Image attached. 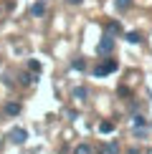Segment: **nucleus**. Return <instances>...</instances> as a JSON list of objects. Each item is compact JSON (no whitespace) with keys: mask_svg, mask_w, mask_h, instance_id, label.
<instances>
[{"mask_svg":"<svg viewBox=\"0 0 152 154\" xmlns=\"http://www.w3.org/2000/svg\"><path fill=\"white\" fill-rule=\"evenodd\" d=\"M30 15H36V18H41V15H46V5H43V3H36L33 8H30Z\"/></svg>","mask_w":152,"mask_h":154,"instance_id":"5","label":"nucleus"},{"mask_svg":"<svg viewBox=\"0 0 152 154\" xmlns=\"http://www.w3.org/2000/svg\"><path fill=\"white\" fill-rule=\"evenodd\" d=\"M99 131H101V134H112V131H114V124H112V121H101V124H99Z\"/></svg>","mask_w":152,"mask_h":154,"instance_id":"6","label":"nucleus"},{"mask_svg":"<svg viewBox=\"0 0 152 154\" xmlns=\"http://www.w3.org/2000/svg\"><path fill=\"white\" fill-rule=\"evenodd\" d=\"M147 154H152V149H150V152H147Z\"/></svg>","mask_w":152,"mask_h":154,"instance_id":"17","label":"nucleus"},{"mask_svg":"<svg viewBox=\"0 0 152 154\" xmlns=\"http://www.w3.org/2000/svg\"><path fill=\"white\" fill-rule=\"evenodd\" d=\"M68 3H71V5H79V3H81V0H68Z\"/></svg>","mask_w":152,"mask_h":154,"instance_id":"16","label":"nucleus"},{"mask_svg":"<svg viewBox=\"0 0 152 154\" xmlns=\"http://www.w3.org/2000/svg\"><path fill=\"white\" fill-rule=\"evenodd\" d=\"M112 48H114V41H112V35H104V38H101V41H99V53L101 56H104V53H112Z\"/></svg>","mask_w":152,"mask_h":154,"instance_id":"2","label":"nucleus"},{"mask_svg":"<svg viewBox=\"0 0 152 154\" xmlns=\"http://www.w3.org/2000/svg\"><path fill=\"white\" fill-rule=\"evenodd\" d=\"M28 66H30V71H33V73H38V71H41V63H38V61H30Z\"/></svg>","mask_w":152,"mask_h":154,"instance_id":"13","label":"nucleus"},{"mask_svg":"<svg viewBox=\"0 0 152 154\" xmlns=\"http://www.w3.org/2000/svg\"><path fill=\"white\" fill-rule=\"evenodd\" d=\"M117 8H119V10H124V8H129V0H117Z\"/></svg>","mask_w":152,"mask_h":154,"instance_id":"14","label":"nucleus"},{"mask_svg":"<svg viewBox=\"0 0 152 154\" xmlns=\"http://www.w3.org/2000/svg\"><path fill=\"white\" fill-rule=\"evenodd\" d=\"M30 81H33V76H28V73L21 76V83H30Z\"/></svg>","mask_w":152,"mask_h":154,"instance_id":"15","label":"nucleus"},{"mask_svg":"<svg viewBox=\"0 0 152 154\" xmlns=\"http://www.w3.org/2000/svg\"><path fill=\"white\" fill-rule=\"evenodd\" d=\"M10 139H13L15 144H23L25 139H28V131H25V129H13V131H10Z\"/></svg>","mask_w":152,"mask_h":154,"instance_id":"3","label":"nucleus"},{"mask_svg":"<svg viewBox=\"0 0 152 154\" xmlns=\"http://www.w3.org/2000/svg\"><path fill=\"white\" fill-rule=\"evenodd\" d=\"M117 152H119L117 142H112V144H106V146H104V154H117Z\"/></svg>","mask_w":152,"mask_h":154,"instance_id":"8","label":"nucleus"},{"mask_svg":"<svg viewBox=\"0 0 152 154\" xmlns=\"http://www.w3.org/2000/svg\"><path fill=\"white\" fill-rule=\"evenodd\" d=\"M132 124H135L137 129H139V126L144 129V124H147V121H144V116H135V119H132Z\"/></svg>","mask_w":152,"mask_h":154,"instance_id":"11","label":"nucleus"},{"mask_svg":"<svg viewBox=\"0 0 152 154\" xmlns=\"http://www.w3.org/2000/svg\"><path fill=\"white\" fill-rule=\"evenodd\" d=\"M127 41H129V43H139L142 35H139V33H127Z\"/></svg>","mask_w":152,"mask_h":154,"instance_id":"10","label":"nucleus"},{"mask_svg":"<svg viewBox=\"0 0 152 154\" xmlns=\"http://www.w3.org/2000/svg\"><path fill=\"white\" fill-rule=\"evenodd\" d=\"M74 154H91V146H89V144H79L74 149Z\"/></svg>","mask_w":152,"mask_h":154,"instance_id":"7","label":"nucleus"},{"mask_svg":"<svg viewBox=\"0 0 152 154\" xmlns=\"http://www.w3.org/2000/svg\"><path fill=\"white\" fill-rule=\"evenodd\" d=\"M119 68V63L117 61H104L101 66H97L94 68V76H106V73H114Z\"/></svg>","mask_w":152,"mask_h":154,"instance_id":"1","label":"nucleus"},{"mask_svg":"<svg viewBox=\"0 0 152 154\" xmlns=\"http://www.w3.org/2000/svg\"><path fill=\"white\" fill-rule=\"evenodd\" d=\"M71 68H74V71H84V68H86V63L81 61V58H76V61L71 63Z\"/></svg>","mask_w":152,"mask_h":154,"instance_id":"9","label":"nucleus"},{"mask_svg":"<svg viewBox=\"0 0 152 154\" xmlns=\"http://www.w3.org/2000/svg\"><path fill=\"white\" fill-rule=\"evenodd\" d=\"M5 114H8V116H18V114H21V104H18V101H8V104H5Z\"/></svg>","mask_w":152,"mask_h":154,"instance_id":"4","label":"nucleus"},{"mask_svg":"<svg viewBox=\"0 0 152 154\" xmlns=\"http://www.w3.org/2000/svg\"><path fill=\"white\" fill-rule=\"evenodd\" d=\"M74 96H76V99H81V101H84V99H86V88H74Z\"/></svg>","mask_w":152,"mask_h":154,"instance_id":"12","label":"nucleus"}]
</instances>
